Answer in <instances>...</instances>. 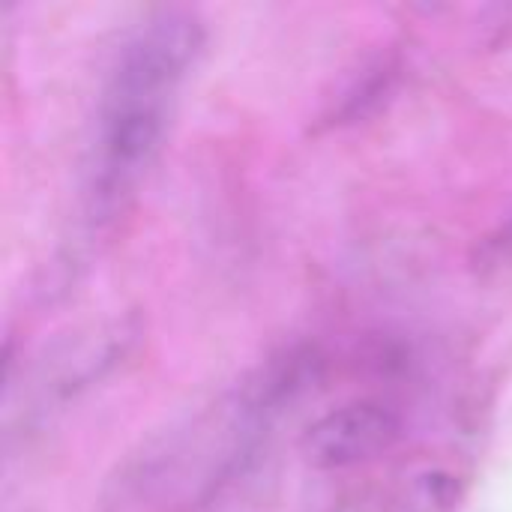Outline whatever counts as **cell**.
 I'll use <instances>...</instances> for the list:
<instances>
[{
    "mask_svg": "<svg viewBox=\"0 0 512 512\" xmlns=\"http://www.w3.org/2000/svg\"><path fill=\"white\" fill-rule=\"evenodd\" d=\"M402 438V417L375 399H357L333 408L309 426L303 456L315 471H345L366 465Z\"/></svg>",
    "mask_w": 512,
    "mask_h": 512,
    "instance_id": "cell-1",
    "label": "cell"
},
{
    "mask_svg": "<svg viewBox=\"0 0 512 512\" xmlns=\"http://www.w3.org/2000/svg\"><path fill=\"white\" fill-rule=\"evenodd\" d=\"M465 498V480L450 468H420L405 477L393 498L390 512H456Z\"/></svg>",
    "mask_w": 512,
    "mask_h": 512,
    "instance_id": "cell-2",
    "label": "cell"
},
{
    "mask_svg": "<svg viewBox=\"0 0 512 512\" xmlns=\"http://www.w3.org/2000/svg\"><path fill=\"white\" fill-rule=\"evenodd\" d=\"M402 72V60L396 54H381L375 57L369 66H363V72L345 87V93L339 96V102L330 111V123L342 126V123H357L363 117H369L393 90Z\"/></svg>",
    "mask_w": 512,
    "mask_h": 512,
    "instance_id": "cell-3",
    "label": "cell"
},
{
    "mask_svg": "<svg viewBox=\"0 0 512 512\" xmlns=\"http://www.w3.org/2000/svg\"><path fill=\"white\" fill-rule=\"evenodd\" d=\"M480 261H483V267H507V264H512V219L498 228V234H492L483 243Z\"/></svg>",
    "mask_w": 512,
    "mask_h": 512,
    "instance_id": "cell-4",
    "label": "cell"
}]
</instances>
